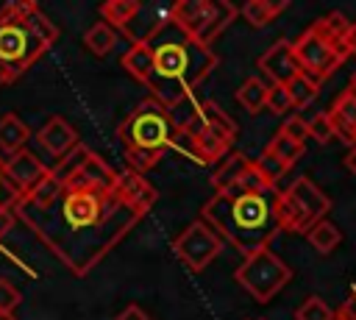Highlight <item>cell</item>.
Returning <instances> with one entry per match:
<instances>
[{
  "instance_id": "obj_1",
  "label": "cell",
  "mask_w": 356,
  "mask_h": 320,
  "mask_svg": "<svg viewBox=\"0 0 356 320\" xmlns=\"http://www.w3.org/2000/svg\"><path fill=\"white\" fill-rule=\"evenodd\" d=\"M14 211L78 278L89 275L142 220L117 189L61 184L53 173L22 195Z\"/></svg>"
},
{
  "instance_id": "obj_2",
  "label": "cell",
  "mask_w": 356,
  "mask_h": 320,
  "mask_svg": "<svg viewBox=\"0 0 356 320\" xmlns=\"http://www.w3.org/2000/svg\"><path fill=\"white\" fill-rule=\"evenodd\" d=\"M150 50L153 67L145 86L150 89V97H156L167 109L181 103L184 97H192L195 86L217 67L214 50L192 39L172 22L156 33Z\"/></svg>"
},
{
  "instance_id": "obj_3",
  "label": "cell",
  "mask_w": 356,
  "mask_h": 320,
  "mask_svg": "<svg viewBox=\"0 0 356 320\" xmlns=\"http://www.w3.org/2000/svg\"><path fill=\"white\" fill-rule=\"evenodd\" d=\"M278 189L270 192H217L203 203L200 220H206L225 242L242 256H250L270 245L281 231L278 225Z\"/></svg>"
},
{
  "instance_id": "obj_4",
  "label": "cell",
  "mask_w": 356,
  "mask_h": 320,
  "mask_svg": "<svg viewBox=\"0 0 356 320\" xmlns=\"http://www.w3.org/2000/svg\"><path fill=\"white\" fill-rule=\"evenodd\" d=\"M58 39V25L33 3L17 0L0 8V83L17 81Z\"/></svg>"
},
{
  "instance_id": "obj_5",
  "label": "cell",
  "mask_w": 356,
  "mask_h": 320,
  "mask_svg": "<svg viewBox=\"0 0 356 320\" xmlns=\"http://www.w3.org/2000/svg\"><path fill=\"white\" fill-rule=\"evenodd\" d=\"M348 36H350V22L342 11H331L320 19H314L292 42L300 72L309 75L314 83H323L325 78H331L350 56Z\"/></svg>"
},
{
  "instance_id": "obj_6",
  "label": "cell",
  "mask_w": 356,
  "mask_h": 320,
  "mask_svg": "<svg viewBox=\"0 0 356 320\" xmlns=\"http://www.w3.org/2000/svg\"><path fill=\"white\" fill-rule=\"evenodd\" d=\"M117 136L125 147V153H142L150 159H161L167 150L175 147V131L167 114V106H161L156 97L142 100L117 128Z\"/></svg>"
},
{
  "instance_id": "obj_7",
  "label": "cell",
  "mask_w": 356,
  "mask_h": 320,
  "mask_svg": "<svg viewBox=\"0 0 356 320\" xmlns=\"http://www.w3.org/2000/svg\"><path fill=\"white\" fill-rule=\"evenodd\" d=\"M236 122L228 117V111H222L214 100H200L197 117L192 122V128L184 136L189 153L200 161V164H214L225 156H231V145L236 139Z\"/></svg>"
},
{
  "instance_id": "obj_8",
  "label": "cell",
  "mask_w": 356,
  "mask_h": 320,
  "mask_svg": "<svg viewBox=\"0 0 356 320\" xmlns=\"http://www.w3.org/2000/svg\"><path fill=\"white\" fill-rule=\"evenodd\" d=\"M331 209L328 195L306 175L295 178L278 195V225L289 234H309Z\"/></svg>"
},
{
  "instance_id": "obj_9",
  "label": "cell",
  "mask_w": 356,
  "mask_h": 320,
  "mask_svg": "<svg viewBox=\"0 0 356 320\" xmlns=\"http://www.w3.org/2000/svg\"><path fill=\"white\" fill-rule=\"evenodd\" d=\"M234 278L239 281V287L250 298H256L259 303H267L270 298H275L289 284L292 270L270 248H261V250H256V253L242 259V264L236 267Z\"/></svg>"
},
{
  "instance_id": "obj_10",
  "label": "cell",
  "mask_w": 356,
  "mask_h": 320,
  "mask_svg": "<svg viewBox=\"0 0 356 320\" xmlns=\"http://www.w3.org/2000/svg\"><path fill=\"white\" fill-rule=\"evenodd\" d=\"M175 256L195 273L206 270L222 250V237L206 223V220H192L175 239H172Z\"/></svg>"
},
{
  "instance_id": "obj_11",
  "label": "cell",
  "mask_w": 356,
  "mask_h": 320,
  "mask_svg": "<svg viewBox=\"0 0 356 320\" xmlns=\"http://www.w3.org/2000/svg\"><path fill=\"white\" fill-rule=\"evenodd\" d=\"M214 14H217V0H178L170 6V22L203 45L214 22Z\"/></svg>"
},
{
  "instance_id": "obj_12",
  "label": "cell",
  "mask_w": 356,
  "mask_h": 320,
  "mask_svg": "<svg viewBox=\"0 0 356 320\" xmlns=\"http://www.w3.org/2000/svg\"><path fill=\"white\" fill-rule=\"evenodd\" d=\"M3 173H6V181L11 184V189H14L17 200H19L22 195H28L31 189H36L47 178L50 167H44L39 161V156H33L31 150H19V153H14V156L6 159V170Z\"/></svg>"
},
{
  "instance_id": "obj_13",
  "label": "cell",
  "mask_w": 356,
  "mask_h": 320,
  "mask_svg": "<svg viewBox=\"0 0 356 320\" xmlns=\"http://www.w3.org/2000/svg\"><path fill=\"white\" fill-rule=\"evenodd\" d=\"M259 70H261L273 83H281V86H286L295 75H300V64H298V58H295L292 42H289V39H278L275 45H270V47L259 56Z\"/></svg>"
},
{
  "instance_id": "obj_14",
  "label": "cell",
  "mask_w": 356,
  "mask_h": 320,
  "mask_svg": "<svg viewBox=\"0 0 356 320\" xmlns=\"http://www.w3.org/2000/svg\"><path fill=\"white\" fill-rule=\"evenodd\" d=\"M36 142L44 153H50L56 161H61L70 150H75L81 142H78V131L64 120V117H50L39 131H36Z\"/></svg>"
},
{
  "instance_id": "obj_15",
  "label": "cell",
  "mask_w": 356,
  "mask_h": 320,
  "mask_svg": "<svg viewBox=\"0 0 356 320\" xmlns=\"http://www.w3.org/2000/svg\"><path fill=\"white\" fill-rule=\"evenodd\" d=\"M117 192H120L122 200H125L131 209H136L142 217L153 209V203H156V198H159L156 186H153L142 173H134V170L120 173V178H117Z\"/></svg>"
},
{
  "instance_id": "obj_16",
  "label": "cell",
  "mask_w": 356,
  "mask_h": 320,
  "mask_svg": "<svg viewBox=\"0 0 356 320\" xmlns=\"http://www.w3.org/2000/svg\"><path fill=\"white\" fill-rule=\"evenodd\" d=\"M170 25V8H159V6H145L139 8V14L122 28V33L131 39V45H145V42H153L156 33L161 28Z\"/></svg>"
},
{
  "instance_id": "obj_17",
  "label": "cell",
  "mask_w": 356,
  "mask_h": 320,
  "mask_svg": "<svg viewBox=\"0 0 356 320\" xmlns=\"http://www.w3.org/2000/svg\"><path fill=\"white\" fill-rule=\"evenodd\" d=\"M120 173L111 170L97 153L89 150V156L81 161V167L61 184H75V186H92V189H117Z\"/></svg>"
},
{
  "instance_id": "obj_18",
  "label": "cell",
  "mask_w": 356,
  "mask_h": 320,
  "mask_svg": "<svg viewBox=\"0 0 356 320\" xmlns=\"http://www.w3.org/2000/svg\"><path fill=\"white\" fill-rule=\"evenodd\" d=\"M328 117L334 122V131H337V139L348 142L350 147L356 145V89L348 83V89H342L331 109H328Z\"/></svg>"
},
{
  "instance_id": "obj_19",
  "label": "cell",
  "mask_w": 356,
  "mask_h": 320,
  "mask_svg": "<svg viewBox=\"0 0 356 320\" xmlns=\"http://www.w3.org/2000/svg\"><path fill=\"white\" fill-rule=\"evenodd\" d=\"M28 139H31V128L17 114H3L0 117V153H3V159L25 150Z\"/></svg>"
},
{
  "instance_id": "obj_20",
  "label": "cell",
  "mask_w": 356,
  "mask_h": 320,
  "mask_svg": "<svg viewBox=\"0 0 356 320\" xmlns=\"http://www.w3.org/2000/svg\"><path fill=\"white\" fill-rule=\"evenodd\" d=\"M253 164V159H248L245 153H231V156H225L222 159V164L214 170V175H211V186H214V195L217 192H225V189H231L242 175H245V170Z\"/></svg>"
},
{
  "instance_id": "obj_21",
  "label": "cell",
  "mask_w": 356,
  "mask_h": 320,
  "mask_svg": "<svg viewBox=\"0 0 356 320\" xmlns=\"http://www.w3.org/2000/svg\"><path fill=\"white\" fill-rule=\"evenodd\" d=\"M122 70L128 72V75H134L139 83H147V78H150V67H153V50H150V42H145V45H131L128 50H125V56H122Z\"/></svg>"
},
{
  "instance_id": "obj_22",
  "label": "cell",
  "mask_w": 356,
  "mask_h": 320,
  "mask_svg": "<svg viewBox=\"0 0 356 320\" xmlns=\"http://www.w3.org/2000/svg\"><path fill=\"white\" fill-rule=\"evenodd\" d=\"M286 6H289L286 0H278V3H275V0H250V3H245V6L239 8V14L245 17L248 25L264 28V25H270Z\"/></svg>"
},
{
  "instance_id": "obj_23",
  "label": "cell",
  "mask_w": 356,
  "mask_h": 320,
  "mask_svg": "<svg viewBox=\"0 0 356 320\" xmlns=\"http://www.w3.org/2000/svg\"><path fill=\"white\" fill-rule=\"evenodd\" d=\"M139 8H142V3L139 0H106L103 6H100V17H103V22H108L111 28H125L136 14H139Z\"/></svg>"
},
{
  "instance_id": "obj_24",
  "label": "cell",
  "mask_w": 356,
  "mask_h": 320,
  "mask_svg": "<svg viewBox=\"0 0 356 320\" xmlns=\"http://www.w3.org/2000/svg\"><path fill=\"white\" fill-rule=\"evenodd\" d=\"M267 92H270V86H267L264 81L248 78V81H242V86L236 89V100L242 103V109H245L248 114H259L261 109H267Z\"/></svg>"
},
{
  "instance_id": "obj_25",
  "label": "cell",
  "mask_w": 356,
  "mask_h": 320,
  "mask_svg": "<svg viewBox=\"0 0 356 320\" xmlns=\"http://www.w3.org/2000/svg\"><path fill=\"white\" fill-rule=\"evenodd\" d=\"M83 45H86V50L92 53V56H108L111 50H114V45H117V33H114V28L108 25V22H95L86 33H83Z\"/></svg>"
},
{
  "instance_id": "obj_26",
  "label": "cell",
  "mask_w": 356,
  "mask_h": 320,
  "mask_svg": "<svg viewBox=\"0 0 356 320\" xmlns=\"http://www.w3.org/2000/svg\"><path fill=\"white\" fill-rule=\"evenodd\" d=\"M309 245L317 250V253H331L339 242H342V231L331 223V220H320L309 234H306Z\"/></svg>"
},
{
  "instance_id": "obj_27",
  "label": "cell",
  "mask_w": 356,
  "mask_h": 320,
  "mask_svg": "<svg viewBox=\"0 0 356 320\" xmlns=\"http://www.w3.org/2000/svg\"><path fill=\"white\" fill-rule=\"evenodd\" d=\"M197 109H200V100H195V97H184L181 103H175V106L167 109L175 136H184V134L192 128V122H195V117H197Z\"/></svg>"
},
{
  "instance_id": "obj_28",
  "label": "cell",
  "mask_w": 356,
  "mask_h": 320,
  "mask_svg": "<svg viewBox=\"0 0 356 320\" xmlns=\"http://www.w3.org/2000/svg\"><path fill=\"white\" fill-rule=\"evenodd\" d=\"M267 150L270 153H275L286 167H292L303 153H306V145H300V142H295V139H289L286 134H281V131H275L273 134V139L267 142Z\"/></svg>"
},
{
  "instance_id": "obj_29",
  "label": "cell",
  "mask_w": 356,
  "mask_h": 320,
  "mask_svg": "<svg viewBox=\"0 0 356 320\" xmlns=\"http://www.w3.org/2000/svg\"><path fill=\"white\" fill-rule=\"evenodd\" d=\"M286 89H289V97H292V106L295 109H306L314 97H317V92H320V83H314L309 75H295L289 83H286Z\"/></svg>"
},
{
  "instance_id": "obj_30",
  "label": "cell",
  "mask_w": 356,
  "mask_h": 320,
  "mask_svg": "<svg viewBox=\"0 0 356 320\" xmlns=\"http://www.w3.org/2000/svg\"><path fill=\"white\" fill-rule=\"evenodd\" d=\"M334 309L323 301V298H317V295H309L298 309H295V320H334Z\"/></svg>"
},
{
  "instance_id": "obj_31",
  "label": "cell",
  "mask_w": 356,
  "mask_h": 320,
  "mask_svg": "<svg viewBox=\"0 0 356 320\" xmlns=\"http://www.w3.org/2000/svg\"><path fill=\"white\" fill-rule=\"evenodd\" d=\"M256 167H259V173H261V175H264L275 189H278V181H281V178L286 175V170H289V167H286L275 153H270L267 147H264V150H261V156L256 159Z\"/></svg>"
},
{
  "instance_id": "obj_32",
  "label": "cell",
  "mask_w": 356,
  "mask_h": 320,
  "mask_svg": "<svg viewBox=\"0 0 356 320\" xmlns=\"http://www.w3.org/2000/svg\"><path fill=\"white\" fill-rule=\"evenodd\" d=\"M309 136L317 139L320 145H328L331 139H337V131H334V122H331L328 111H320L309 120Z\"/></svg>"
},
{
  "instance_id": "obj_33",
  "label": "cell",
  "mask_w": 356,
  "mask_h": 320,
  "mask_svg": "<svg viewBox=\"0 0 356 320\" xmlns=\"http://www.w3.org/2000/svg\"><path fill=\"white\" fill-rule=\"evenodd\" d=\"M267 109L273 114H286L292 106V97H289V89L281 86V83H270V92H267Z\"/></svg>"
},
{
  "instance_id": "obj_34",
  "label": "cell",
  "mask_w": 356,
  "mask_h": 320,
  "mask_svg": "<svg viewBox=\"0 0 356 320\" xmlns=\"http://www.w3.org/2000/svg\"><path fill=\"white\" fill-rule=\"evenodd\" d=\"M22 301V292L11 278H0V312H14Z\"/></svg>"
},
{
  "instance_id": "obj_35",
  "label": "cell",
  "mask_w": 356,
  "mask_h": 320,
  "mask_svg": "<svg viewBox=\"0 0 356 320\" xmlns=\"http://www.w3.org/2000/svg\"><path fill=\"white\" fill-rule=\"evenodd\" d=\"M278 131H281V134H286L289 139H295V142L306 145V139H309V120H303V117H286V120H284V125H281Z\"/></svg>"
},
{
  "instance_id": "obj_36",
  "label": "cell",
  "mask_w": 356,
  "mask_h": 320,
  "mask_svg": "<svg viewBox=\"0 0 356 320\" xmlns=\"http://www.w3.org/2000/svg\"><path fill=\"white\" fill-rule=\"evenodd\" d=\"M14 220H17L14 206H0V242H3V239H6V234L14 228Z\"/></svg>"
},
{
  "instance_id": "obj_37",
  "label": "cell",
  "mask_w": 356,
  "mask_h": 320,
  "mask_svg": "<svg viewBox=\"0 0 356 320\" xmlns=\"http://www.w3.org/2000/svg\"><path fill=\"white\" fill-rule=\"evenodd\" d=\"M114 320H153V317H150L139 303H128L122 312H117V317H114Z\"/></svg>"
},
{
  "instance_id": "obj_38",
  "label": "cell",
  "mask_w": 356,
  "mask_h": 320,
  "mask_svg": "<svg viewBox=\"0 0 356 320\" xmlns=\"http://www.w3.org/2000/svg\"><path fill=\"white\" fill-rule=\"evenodd\" d=\"M350 320H356V284H353V289H350V295H348V301L339 306Z\"/></svg>"
},
{
  "instance_id": "obj_39",
  "label": "cell",
  "mask_w": 356,
  "mask_h": 320,
  "mask_svg": "<svg viewBox=\"0 0 356 320\" xmlns=\"http://www.w3.org/2000/svg\"><path fill=\"white\" fill-rule=\"evenodd\" d=\"M345 167H348V170L356 175V145L348 150V156H345Z\"/></svg>"
},
{
  "instance_id": "obj_40",
  "label": "cell",
  "mask_w": 356,
  "mask_h": 320,
  "mask_svg": "<svg viewBox=\"0 0 356 320\" xmlns=\"http://www.w3.org/2000/svg\"><path fill=\"white\" fill-rule=\"evenodd\" d=\"M348 47H350V56H356V22H350V36H348Z\"/></svg>"
},
{
  "instance_id": "obj_41",
  "label": "cell",
  "mask_w": 356,
  "mask_h": 320,
  "mask_svg": "<svg viewBox=\"0 0 356 320\" xmlns=\"http://www.w3.org/2000/svg\"><path fill=\"white\" fill-rule=\"evenodd\" d=\"M0 320H17L14 312H0Z\"/></svg>"
},
{
  "instance_id": "obj_42",
  "label": "cell",
  "mask_w": 356,
  "mask_h": 320,
  "mask_svg": "<svg viewBox=\"0 0 356 320\" xmlns=\"http://www.w3.org/2000/svg\"><path fill=\"white\" fill-rule=\"evenodd\" d=\"M334 320H350V317H348V314H345L342 309H337V314H334Z\"/></svg>"
},
{
  "instance_id": "obj_43",
  "label": "cell",
  "mask_w": 356,
  "mask_h": 320,
  "mask_svg": "<svg viewBox=\"0 0 356 320\" xmlns=\"http://www.w3.org/2000/svg\"><path fill=\"white\" fill-rule=\"evenodd\" d=\"M3 170H6V159L0 156V173H3Z\"/></svg>"
},
{
  "instance_id": "obj_44",
  "label": "cell",
  "mask_w": 356,
  "mask_h": 320,
  "mask_svg": "<svg viewBox=\"0 0 356 320\" xmlns=\"http://www.w3.org/2000/svg\"><path fill=\"white\" fill-rule=\"evenodd\" d=\"M350 86H353V89H356V72H353V75H350Z\"/></svg>"
}]
</instances>
